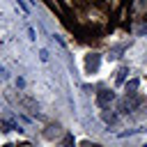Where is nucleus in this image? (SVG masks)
<instances>
[{"instance_id":"1","label":"nucleus","mask_w":147,"mask_h":147,"mask_svg":"<svg viewBox=\"0 0 147 147\" xmlns=\"http://www.w3.org/2000/svg\"><path fill=\"white\" fill-rule=\"evenodd\" d=\"M99 67H101V55L99 53H87L85 55V60H83V69H85V74H96L99 71Z\"/></svg>"},{"instance_id":"2","label":"nucleus","mask_w":147,"mask_h":147,"mask_svg":"<svg viewBox=\"0 0 147 147\" xmlns=\"http://www.w3.org/2000/svg\"><path fill=\"white\" fill-rule=\"evenodd\" d=\"M133 96H136V94H126L124 99H119V103H117L119 113H124V115H126V113H131L133 108H138V103H140V101H138V99H133Z\"/></svg>"},{"instance_id":"3","label":"nucleus","mask_w":147,"mask_h":147,"mask_svg":"<svg viewBox=\"0 0 147 147\" xmlns=\"http://www.w3.org/2000/svg\"><path fill=\"white\" fill-rule=\"evenodd\" d=\"M110 101H115V92H113V90H99V94H96V103H99L101 108H106Z\"/></svg>"},{"instance_id":"4","label":"nucleus","mask_w":147,"mask_h":147,"mask_svg":"<svg viewBox=\"0 0 147 147\" xmlns=\"http://www.w3.org/2000/svg\"><path fill=\"white\" fill-rule=\"evenodd\" d=\"M138 87H140V80H138V78H131V80L124 83V92H126V94H136Z\"/></svg>"},{"instance_id":"5","label":"nucleus","mask_w":147,"mask_h":147,"mask_svg":"<svg viewBox=\"0 0 147 147\" xmlns=\"http://www.w3.org/2000/svg\"><path fill=\"white\" fill-rule=\"evenodd\" d=\"M126 74H129V69L122 67V69L117 71V76H115V83H117V85H124V83H126Z\"/></svg>"},{"instance_id":"6","label":"nucleus","mask_w":147,"mask_h":147,"mask_svg":"<svg viewBox=\"0 0 147 147\" xmlns=\"http://www.w3.org/2000/svg\"><path fill=\"white\" fill-rule=\"evenodd\" d=\"M62 147H76V138H74V133H64V138H62Z\"/></svg>"},{"instance_id":"7","label":"nucleus","mask_w":147,"mask_h":147,"mask_svg":"<svg viewBox=\"0 0 147 147\" xmlns=\"http://www.w3.org/2000/svg\"><path fill=\"white\" fill-rule=\"evenodd\" d=\"M57 129H60V126H57V124H51V126H48V129H46V131H44V136H46V138H48V140H53V138H55V136H57Z\"/></svg>"},{"instance_id":"8","label":"nucleus","mask_w":147,"mask_h":147,"mask_svg":"<svg viewBox=\"0 0 147 147\" xmlns=\"http://www.w3.org/2000/svg\"><path fill=\"white\" fill-rule=\"evenodd\" d=\"M2 147H11V145H2Z\"/></svg>"}]
</instances>
